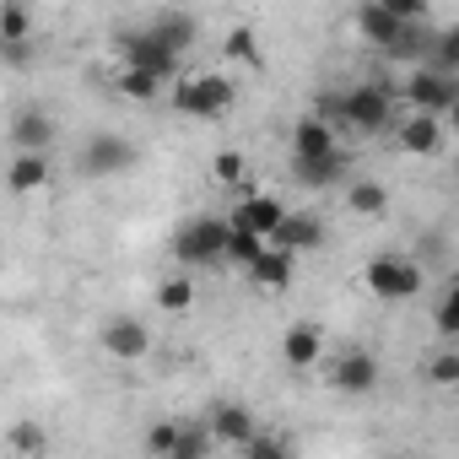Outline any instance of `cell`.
<instances>
[{
	"instance_id": "cell-29",
	"label": "cell",
	"mask_w": 459,
	"mask_h": 459,
	"mask_svg": "<svg viewBox=\"0 0 459 459\" xmlns=\"http://www.w3.org/2000/svg\"><path fill=\"white\" fill-rule=\"evenodd\" d=\"M211 178H216L221 189H238V195H244V152H216Z\"/></svg>"
},
{
	"instance_id": "cell-33",
	"label": "cell",
	"mask_w": 459,
	"mask_h": 459,
	"mask_svg": "<svg viewBox=\"0 0 459 459\" xmlns=\"http://www.w3.org/2000/svg\"><path fill=\"white\" fill-rule=\"evenodd\" d=\"M173 443H178V421H157V427H146V454L173 459Z\"/></svg>"
},
{
	"instance_id": "cell-16",
	"label": "cell",
	"mask_w": 459,
	"mask_h": 459,
	"mask_svg": "<svg viewBox=\"0 0 459 459\" xmlns=\"http://www.w3.org/2000/svg\"><path fill=\"white\" fill-rule=\"evenodd\" d=\"M287 216V200H276V195H238V211H233V221H244V227H255L260 238H271L276 233V221Z\"/></svg>"
},
{
	"instance_id": "cell-19",
	"label": "cell",
	"mask_w": 459,
	"mask_h": 459,
	"mask_svg": "<svg viewBox=\"0 0 459 459\" xmlns=\"http://www.w3.org/2000/svg\"><path fill=\"white\" fill-rule=\"evenodd\" d=\"M281 357H287V368H314L319 357H325V330L319 325H292L287 330V341H281Z\"/></svg>"
},
{
	"instance_id": "cell-11",
	"label": "cell",
	"mask_w": 459,
	"mask_h": 459,
	"mask_svg": "<svg viewBox=\"0 0 459 459\" xmlns=\"http://www.w3.org/2000/svg\"><path fill=\"white\" fill-rule=\"evenodd\" d=\"M244 271H249V281H255L260 292H281V287H292V276H298V255H287V249L265 244Z\"/></svg>"
},
{
	"instance_id": "cell-4",
	"label": "cell",
	"mask_w": 459,
	"mask_h": 459,
	"mask_svg": "<svg viewBox=\"0 0 459 459\" xmlns=\"http://www.w3.org/2000/svg\"><path fill=\"white\" fill-rule=\"evenodd\" d=\"M173 108H178V114H189V119H221L227 108H233V82L216 76V71L189 76V82H178Z\"/></svg>"
},
{
	"instance_id": "cell-21",
	"label": "cell",
	"mask_w": 459,
	"mask_h": 459,
	"mask_svg": "<svg viewBox=\"0 0 459 459\" xmlns=\"http://www.w3.org/2000/svg\"><path fill=\"white\" fill-rule=\"evenodd\" d=\"M205 427H211L216 443H233V448H238V443L255 432V411H249V405H216Z\"/></svg>"
},
{
	"instance_id": "cell-17",
	"label": "cell",
	"mask_w": 459,
	"mask_h": 459,
	"mask_svg": "<svg viewBox=\"0 0 459 459\" xmlns=\"http://www.w3.org/2000/svg\"><path fill=\"white\" fill-rule=\"evenodd\" d=\"M432 22H400V33L384 44V55L389 60H405V65H427V55H432Z\"/></svg>"
},
{
	"instance_id": "cell-10",
	"label": "cell",
	"mask_w": 459,
	"mask_h": 459,
	"mask_svg": "<svg viewBox=\"0 0 459 459\" xmlns=\"http://www.w3.org/2000/svg\"><path fill=\"white\" fill-rule=\"evenodd\" d=\"M330 384L341 394H373L378 389V357L373 351H346L330 362Z\"/></svg>"
},
{
	"instance_id": "cell-26",
	"label": "cell",
	"mask_w": 459,
	"mask_h": 459,
	"mask_svg": "<svg viewBox=\"0 0 459 459\" xmlns=\"http://www.w3.org/2000/svg\"><path fill=\"white\" fill-rule=\"evenodd\" d=\"M195 298H200V292H195L189 276H168V281L157 287V308H162V314H189Z\"/></svg>"
},
{
	"instance_id": "cell-35",
	"label": "cell",
	"mask_w": 459,
	"mask_h": 459,
	"mask_svg": "<svg viewBox=\"0 0 459 459\" xmlns=\"http://www.w3.org/2000/svg\"><path fill=\"white\" fill-rule=\"evenodd\" d=\"M238 448H244L249 459H281V454H292V443H281V437H255V432H249Z\"/></svg>"
},
{
	"instance_id": "cell-25",
	"label": "cell",
	"mask_w": 459,
	"mask_h": 459,
	"mask_svg": "<svg viewBox=\"0 0 459 459\" xmlns=\"http://www.w3.org/2000/svg\"><path fill=\"white\" fill-rule=\"evenodd\" d=\"M221 55L233 60V65H244V71H260L265 65V55H260V39H255V28H233L221 39Z\"/></svg>"
},
{
	"instance_id": "cell-13",
	"label": "cell",
	"mask_w": 459,
	"mask_h": 459,
	"mask_svg": "<svg viewBox=\"0 0 459 459\" xmlns=\"http://www.w3.org/2000/svg\"><path fill=\"white\" fill-rule=\"evenodd\" d=\"M400 146H405L411 157H432V152L443 146V114H421V108H411V114L400 119Z\"/></svg>"
},
{
	"instance_id": "cell-12",
	"label": "cell",
	"mask_w": 459,
	"mask_h": 459,
	"mask_svg": "<svg viewBox=\"0 0 459 459\" xmlns=\"http://www.w3.org/2000/svg\"><path fill=\"white\" fill-rule=\"evenodd\" d=\"M146 33H152L157 44H168L173 55H184V49H189V44L200 39V22H195L189 12H178V6H162V12H157V17L146 22Z\"/></svg>"
},
{
	"instance_id": "cell-37",
	"label": "cell",
	"mask_w": 459,
	"mask_h": 459,
	"mask_svg": "<svg viewBox=\"0 0 459 459\" xmlns=\"http://www.w3.org/2000/svg\"><path fill=\"white\" fill-rule=\"evenodd\" d=\"M33 55V44H0V60H12V65H22Z\"/></svg>"
},
{
	"instance_id": "cell-7",
	"label": "cell",
	"mask_w": 459,
	"mask_h": 459,
	"mask_svg": "<svg viewBox=\"0 0 459 459\" xmlns=\"http://www.w3.org/2000/svg\"><path fill=\"white\" fill-rule=\"evenodd\" d=\"M135 162H141L135 141H125V135H114V130H98V135L82 146V173H92V178H108V173H130Z\"/></svg>"
},
{
	"instance_id": "cell-15",
	"label": "cell",
	"mask_w": 459,
	"mask_h": 459,
	"mask_svg": "<svg viewBox=\"0 0 459 459\" xmlns=\"http://www.w3.org/2000/svg\"><path fill=\"white\" fill-rule=\"evenodd\" d=\"M346 152L335 146V152H325V157H292V178L303 184V189H330V184H341V173H346Z\"/></svg>"
},
{
	"instance_id": "cell-23",
	"label": "cell",
	"mask_w": 459,
	"mask_h": 459,
	"mask_svg": "<svg viewBox=\"0 0 459 459\" xmlns=\"http://www.w3.org/2000/svg\"><path fill=\"white\" fill-rule=\"evenodd\" d=\"M260 249H265V238L255 233V227H244V221H227V244H221V260H233V265H249Z\"/></svg>"
},
{
	"instance_id": "cell-2",
	"label": "cell",
	"mask_w": 459,
	"mask_h": 459,
	"mask_svg": "<svg viewBox=\"0 0 459 459\" xmlns=\"http://www.w3.org/2000/svg\"><path fill=\"white\" fill-rule=\"evenodd\" d=\"M362 281H368L373 298L400 303V298H416V292L427 287V271H421L416 260H400V255H373L368 271H362Z\"/></svg>"
},
{
	"instance_id": "cell-20",
	"label": "cell",
	"mask_w": 459,
	"mask_h": 459,
	"mask_svg": "<svg viewBox=\"0 0 459 459\" xmlns=\"http://www.w3.org/2000/svg\"><path fill=\"white\" fill-rule=\"evenodd\" d=\"M341 141H335V130L319 119V114H303L298 125H292V157H325V152H335Z\"/></svg>"
},
{
	"instance_id": "cell-34",
	"label": "cell",
	"mask_w": 459,
	"mask_h": 459,
	"mask_svg": "<svg viewBox=\"0 0 459 459\" xmlns=\"http://www.w3.org/2000/svg\"><path fill=\"white\" fill-rule=\"evenodd\" d=\"M378 6L389 17H400V22H427L432 17V0H378Z\"/></svg>"
},
{
	"instance_id": "cell-28",
	"label": "cell",
	"mask_w": 459,
	"mask_h": 459,
	"mask_svg": "<svg viewBox=\"0 0 459 459\" xmlns=\"http://www.w3.org/2000/svg\"><path fill=\"white\" fill-rule=\"evenodd\" d=\"M119 92H125V98H135V103H157L162 82H157V76H146V71H135V65H125V71H119Z\"/></svg>"
},
{
	"instance_id": "cell-6",
	"label": "cell",
	"mask_w": 459,
	"mask_h": 459,
	"mask_svg": "<svg viewBox=\"0 0 459 459\" xmlns=\"http://www.w3.org/2000/svg\"><path fill=\"white\" fill-rule=\"evenodd\" d=\"M454 98H459L454 71L416 65V71L405 76V103H411V108H421V114H448V108H454Z\"/></svg>"
},
{
	"instance_id": "cell-22",
	"label": "cell",
	"mask_w": 459,
	"mask_h": 459,
	"mask_svg": "<svg viewBox=\"0 0 459 459\" xmlns=\"http://www.w3.org/2000/svg\"><path fill=\"white\" fill-rule=\"evenodd\" d=\"M357 33H362V39H368L373 49H384V44H389V39L400 33V17H389V12L378 6V0H368V6L357 12Z\"/></svg>"
},
{
	"instance_id": "cell-14",
	"label": "cell",
	"mask_w": 459,
	"mask_h": 459,
	"mask_svg": "<svg viewBox=\"0 0 459 459\" xmlns=\"http://www.w3.org/2000/svg\"><path fill=\"white\" fill-rule=\"evenodd\" d=\"M12 146L17 152H49L55 146V119L44 108H17L12 114Z\"/></svg>"
},
{
	"instance_id": "cell-27",
	"label": "cell",
	"mask_w": 459,
	"mask_h": 459,
	"mask_svg": "<svg viewBox=\"0 0 459 459\" xmlns=\"http://www.w3.org/2000/svg\"><path fill=\"white\" fill-rule=\"evenodd\" d=\"M28 33H33V17H28V6L6 0V6H0V44H28Z\"/></svg>"
},
{
	"instance_id": "cell-31",
	"label": "cell",
	"mask_w": 459,
	"mask_h": 459,
	"mask_svg": "<svg viewBox=\"0 0 459 459\" xmlns=\"http://www.w3.org/2000/svg\"><path fill=\"white\" fill-rule=\"evenodd\" d=\"M437 335L443 341L459 335V287H443V298H437Z\"/></svg>"
},
{
	"instance_id": "cell-3",
	"label": "cell",
	"mask_w": 459,
	"mask_h": 459,
	"mask_svg": "<svg viewBox=\"0 0 459 459\" xmlns=\"http://www.w3.org/2000/svg\"><path fill=\"white\" fill-rule=\"evenodd\" d=\"M227 244V221L221 216H189L173 233V260L178 265H216Z\"/></svg>"
},
{
	"instance_id": "cell-1",
	"label": "cell",
	"mask_w": 459,
	"mask_h": 459,
	"mask_svg": "<svg viewBox=\"0 0 459 459\" xmlns=\"http://www.w3.org/2000/svg\"><path fill=\"white\" fill-rule=\"evenodd\" d=\"M341 114H346V130L378 135V130L394 125L400 103H394V87L389 82H362V87H346L341 92Z\"/></svg>"
},
{
	"instance_id": "cell-8",
	"label": "cell",
	"mask_w": 459,
	"mask_h": 459,
	"mask_svg": "<svg viewBox=\"0 0 459 459\" xmlns=\"http://www.w3.org/2000/svg\"><path fill=\"white\" fill-rule=\"evenodd\" d=\"M103 351L108 357H119V362H141L146 351H152V330L135 319V314H114V319H103Z\"/></svg>"
},
{
	"instance_id": "cell-36",
	"label": "cell",
	"mask_w": 459,
	"mask_h": 459,
	"mask_svg": "<svg viewBox=\"0 0 459 459\" xmlns=\"http://www.w3.org/2000/svg\"><path fill=\"white\" fill-rule=\"evenodd\" d=\"M427 378H432V384H443V389H448V384H459V351H443V357H432Z\"/></svg>"
},
{
	"instance_id": "cell-18",
	"label": "cell",
	"mask_w": 459,
	"mask_h": 459,
	"mask_svg": "<svg viewBox=\"0 0 459 459\" xmlns=\"http://www.w3.org/2000/svg\"><path fill=\"white\" fill-rule=\"evenodd\" d=\"M49 184V152H17L12 168H6V189L12 195H33Z\"/></svg>"
},
{
	"instance_id": "cell-9",
	"label": "cell",
	"mask_w": 459,
	"mask_h": 459,
	"mask_svg": "<svg viewBox=\"0 0 459 459\" xmlns=\"http://www.w3.org/2000/svg\"><path fill=\"white\" fill-rule=\"evenodd\" d=\"M265 244H276V249H287V255H308V249L325 244V221H319L314 211H287Z\"/></svg>"
},
{
	"instance_id": "cell-30",
	"label": "cell",
	"mask_w": 459,
	"mask_h": 459,
	"mask_svg": "<svg viewBox=\"0 0 459 459\" xmlns=\"http://www.w3.org/2000/svg\"><path fill=\"white\" fill-rule=\"evenodd\" d=\"M211 427H178V443H173V459H200L211 448Z\"/></svg>"
},
{
	"instance_id": "cell-24",
	"label": "cell",
	"mask_w": 459,
	"mask_h": 459,
	"mask_svg": "<svg viewBox=\"0 0 459 459\" xmlns=\"http://www.w3.org/2000/svg\"><path fill=\"white\" fill-rule=\"evenodd\" d=\"M346 211H351V216H384V211H389V189H384L378 178H362V184L346 189Z\"/></svg>"
},
{
	"instance_id": "cell-32",
	"label": "cell",
	"mask_w": 459,
	"mask_h": 459,
	"mask_svg": "<svg viewBox=\"0 0 459 459\" xmlns=\"http://www.w3.org/2000/svg\"><path fill=\"white\" fill-rule=\"evenodd\" d=\"M12 448H17V454H44V448H49V432H44L39 421H17V427H12Z\"/></svg>"
},
{
	"instance_id": "cell-5",
	"label": "cell",
	"mask_w": 459,
	"mask_h": 459,
	"mask_svg": "<svg viewBox=\"0 0 459 459\" xmlns=\"http://www.w3.org/2000/svg\"><path fill=\"white\" fill-rule=\"evenodd\" d=\"M114 49L125 55V65H135V71H146V76H157V82H173V76H178V60H184V55H173L168 44H157L146 28L114 33Z\"/></svg>"
}]
</instances>
